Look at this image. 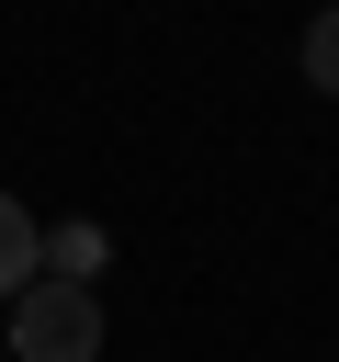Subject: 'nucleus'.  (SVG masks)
<instances>
[{
  "mask_svg": "<svg viewBox=\"0 0 339 362\" xmlns=\"http://www.w3.org/2000/svg\"><path fill=\"white\" fill-rule=\"evenodd\" d=\"M11 351L23 362H102V294L90 283H23L11 294Z\"/></svg>",
  "mask_w": 339,
  "mask_h": 362,
  "instance_id": "1",
  "label": "nucleus"
},
{
  "mask_svg": "<svg viewBox=\"0 0 339 362\" xmlns=\"http://www.w3.org/2000/svg\"><path fill=\"white\" fill-rule=\"evenodd\" d=\"M45 272V238H34V215H23V192H0V294H23Z\"/></svg>",
  "mask_w": 339,
  "mask_h": 362,
  "instance_id": "2",
  "label": "nucleus"
},
{
  "mask_svg": "<svg viewBox=\"0 0 339 362\" xmlns=\"http://www.w3.org/2000/svg\"><path fill=\"white\" fill-rule=\"evenodd\" d=\"M45 260H56L45 283H79V272H102V226H56V238H45Z\"/></svg>",
  "mask_w": 339,
  "mask_h": 362,
  "instance_id": "3",
  "label": "nucleus"
},
{
  "mask_svg": "<svg viewBox=\"0 0 339 362\" xmlns=\"http://www.w3.org/2000/svg\"><path fill=\"white\" fill-rule=\"evenodd\" d=\"M305 79H316V90L339 102V0H328V11L305 23Z\"/></svg>",
  "mask_w": 339,
  "mask_h": 362,
  "instance_id": "4",
  "label": "nucleus"
}]
</instances>
